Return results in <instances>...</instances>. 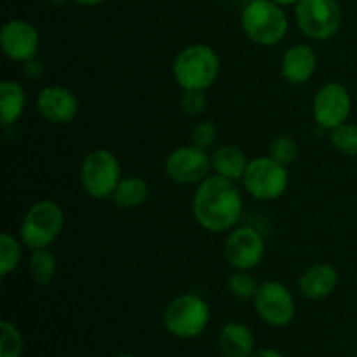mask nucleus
<instances>
[{
	"label": "nucleus",
	"instance_id": "12",
	"mask_svg": "<svg viewBox=\"0 0 357 357\" xmlns=\"http://www.w3.org/2000/svg\"><path fill=\"white\" fill-rule=\"evenodd\" d=\"M166 176L178 185H195L204 181L213 171L211 155L208 150L195 145H183L174 149L164 162Z\"/></svg>",
	"mask_w": 357,
	"mask_h": 357
},
{
	"label": "nucleus",
	"instance_id": "5",
	"mask_svg": "<svg viewBox=\"0 0 357 357\" xmlns=\"http://www.w3.org/2000/svg\"><path fill=\"white\" fill-rule=\"evenodd\" d=\"M211 321L209 303L197 293H181L164 309V328L173 337L192 340L201 337Z\"/></svg>",
	"mask_w": 357,
	"mask_h": 357
},
{
	"label": "nucleus",
	"instance_id": "28",
	"mask_svg": "<svg viewBox=\"0 0 357 357\" xmlns=\"http://www.w3.org/2000/svg\"><path fill=\"white\" fill-rule=\"evenodd\" d=\"M180 107L188 117H199L208 108L206 91H183L180 98Z\"/></svg>",
	"mask_w": 357,
	"mask_h": 357
},
{
	"label": "nucleus",
	"instance_id": "11",
	"mask_svg": "<svg viewBox=\"0 0 357 357\" xmlns=\"http://www.w3.org/2000/svg\"><path fill=\"white\" fill-rule=\"evenodd\" d=\"M352 112V98L347 87L340 82H324L312 100V117L319 128L333 131L349 121Z\"/></svg>",
	"mask_w": 357,
	"mask_h": 357
},
{
	"label": "nucleus",
	"instance_id": "15",
	"mask_svg": "<svg viewBox=\"0 0 357 357\" xmlns=\"http://www.w3.org/2000/svg\"><path fill=\"white\" fill-rule=\"evenodd\" d=\"M317 63H319V58H317L316 49L300 42L286 49L282 54L281 75L284 77L286 82L293 86H302L312 79L317 70Z\"/></svg>",
	"mask_w": 357,
	"mask_h": 357
},
{
	"label": "nucleus",
	"instance_id": "32",
	"mask_svg": "<svg viewBox=\"0 0 357 357\" xmlns=\"http://www.w3.org/2000/svg\"><path fill=\"white\" fill-rule=\"evenodd\" d=\"M115 357H136V356H132V354H126V352H122V354H117Z\"/></svg>",
	"mask_w": 357,
	"mask_h": 357
},
{
	"label": "nucleus",
	"instance_id": "31",
	"mask_svg": "<svg viewBox=\"0 0 357 357\" xmlns=\"http://www.w3.org/2000/svg\"><path fill=\"white\" fill-rule=\"evenodd\" d=\"M275 3H279L281 7H288V6H296L300 0H274Z\"/></svg>",
	"mask_w": 357,
	"mask_h": 357
},
{
	"label": "nucleus",
	"instance_id": "27",
	"mask_svg": "<svg viewBox=\"0 0 357 357\" xmlns=\"http://www.w3.org/2000/svg\"><path fill=\"white\" fill-rule=\"evenodd\" d=\"M216 138H218V129H216L215 122L211 121H202L192 129L190 143L192 145L199 146L202 150H209L215 146Z\"/></svg>",
	"mask_w": 357,
	"mask_h": 357
},
{
	"label": "nucleus",
	"instance_id": "19",
	"mask_svg": "<svg viewBox=\"0 0 357 357\" xmlns=\"http://www.w3.org/2000/svg\"><path fill=\"white\" fill-rule=\"evenodd\" d=\"M26 93L16 80H2L0 84V119L6 128L14 126L24 114Z\"/></svg>",
	"mask_w": 357,
	"mask_h": 357
},
{
	"label": "nucleus",
	"instance_id": "23",
	"mask_svg": "<svg viewBox=\"0 0 357 357\" xmlns=\"http://www.w3.org/2000/svg\"><path fill=\"white\" fill-rule=\"evenodd\" d=\"M227 288H229V293L236 300L250 302L257 296L260 282L251 275L250 271H234V274L227 281Z\"/></svg>",
	"mask_w": 357,
	"mask_h": 357
},
{
	"label": "nucleus",
	"instance_id": "20",
	"mask_svg": "<svg viewBox=\"0 0 357 357\" xmlns=\"http://www.w3.org/2000/svg\"><path fill=\"white\" fill-rule=\"evenodd\" d=\"M150 197V185L145 178L136 176H124L121 183L115 188L114 195L110 201L117 206L119 209H136L145 204Z\"/></svg>",
	"mask_w": 357,
	"mask_h": 357
},
{
	"label": "nucleus",
	"instance_id": "2",
	"mask_svg": "<svg viewBox=\"0 0 357 357\" xmlns=\"http://www.w3.org/2000/svg\"><path fill=\"white\" fill-rule=\"evenodd\" d=\"M222 61L211 45L190 44L173 61V77L181 91H208L218 80Z\"/></svg>",
	"mask_w": 357,
	"mask_h": 357
},
{
	"label": "nucleus",
	"instance_id": "17",
	"mask_svg": "<svg viewBox=\"0 0 357 357\" xmlns=\"http://www.w3.org/2000/svg\"><path fill=\"white\" fill-rule=\"evenodd\" d=\"M255 335L248 324L239 321H229L220 330L218 349L223 357H251L257 351Z\"/></svg>",
	"mask_w": 357,
	"mask_h": 357
},
{
	"label": "nucleus",
	"instance_id": "10",
	"mask_svg": "<svg viewBox=\"0 0 357 357\" xmlns=\"http://www.w3.org/2000/svg\"><path fill=\"white\" fill-rule=\"evenodd\" d=\"M253 305L258 317L272 328H286L295 319V296L288 286L279 281L260 282Z\"/></svg>",
	"mask_w": 357,
	"mask_h": 357
},
{
	"label": "nucleus",
	"instance_id": "33",
	"mask_svg": "<svg viewBox=\"0 0 357 357\" xmlns=\"http://www.w3.org/2000/svg\"><path fill=\"white\" fill-rule=\"evenodd\" d=\"M241 2H246V3H250V2H253V0H241Z\"/></svg>",
	"mask_w": 357,
	"mask_h": 357
},
{
	"label": "nucleus",
	"instance_id": "1",
	"mask_svg": "<svg viewBox=\"0 0 357 357\" xmlns=\"http://www.w3.org/2000/svg\"><path fill=\"white\" fill-rule=\"evenodd\" d=\"M244 211V199L237 181L218 174H209L195 187L192 197V216L201 229L223 234L239 225Z\"/></svg>",
	"mask_w": 357,
	"mask_h": 357
},
{
	"label": "nucleus",
	"instance_id": "25",
	"mask_svg": "<svg viewBox=\"0 0 357 357\" xmlns=\"http://www.w3.org/2000/svg\"><path fill=\"white\" fill-rule=\"evenodd\" d=\"M330 143L335 152L342 155H357V124L347 121L335 128L333 131H330Z\"/></svg>",
	"mask_w": 357,
	"mask_h": 357
},
{
	"label": "nucleus",
	"instance_id": "24",
	"mask_svg": "<svg viewBox=\"0 0 357 357\" xmlns=\"http://www.w3.org/2000/svg\"><path fill=\"white\" fill-rule=\"evenodd\" d=\"M24 351V338L20 328L10 321H0V357H21Z\"/></svg>",
	"mask_w": 357,
	"mask_h": 357
},
{
	"label": "nucleus",
	"instance_id": "8",
	"mask_svg": "<svg viewBox=\"0 0 357 357\" xmlns=\"http://www.w3.org/2000/svg\"><path fill=\"white\" fill-rule=\"evenodd\" d=\"M295 20L307 38L330 40L340 30L342 7L338 0H300L295 6Z\"/></svg>",
	"mask_w": 357,
	"mask_h": 357
},
{
	"label": "nucleus",
	"instance_id": "7",
	"mask_svg": "<svg viewBox=\"0 0 357 357\" xmlns=\"http://www.w3.org/2000/svg\"><path fill=\"white\" fill-rule=\"evenodd\" d=\"M289 185L288 166L267 157H255L250 160L243 176V187L257 201H278L284 195Z\"/></svg>",
	"mask_w": 357,
	"mask_h": 357
},
{
	"label": "nucleus",
	"instance_id": "26",
	"mask_svg": "<svg viewBox=\"0 0 357 357\" xmlns=\"http://www.w3.org/2000/svg\"><path fill=\"white\" fill-rule=\"evenodd\" d=\"M268 155L274 160H278V162L284 164V166H291L298 159V143H296V139L293 136H278V138H274L271 142Z\"/></svg>",
	"mask_w": 357,
	"mask_h": 357
},
{
	"label": "nucleus",
	"instance_id": "9",
	"mask_svg": "<svg viewBox=\"0 0 357 357\" xmlns=\"http://www.w3.org/2000/svg\"><path fill=\"white\" fill-rule=\"evenodd\" d=\"M265 239L255 227L237 225L227 232L223 258L234 271H253L265 258Z\"/></svg>",
	"mask_w": 357,
	"mask_h": 357
},
{
	"label": "nucleus",
	"instance_id": "6",
	"mask_svg": "<svg viewBox=\"0 0 357 357\" xmlns=\"http://www.w3.org/2000/svg\"><path fill=\"white\" fill-rule=\"evenodd\" d=\"M122 166L112 150L94 149L86 153L79 167V181L82 190L96 201L112 199L122 180Z\"/></svg>",
	"mask_w": 357,
	"mask_h": 357
},
{
	"label": "nucleus",
	"instance_id": "4",
	"mask_svg": "<svg viewBox=\"0 0 357 357\" xmlns=\"http://www.w3.org/2000/svg\"><path fill=\"white\" fill-rule=\"evenodd\" d=\"M65 229V211L52 199L33 202L20 223V239L28 250L49 248Z\"/></svg>",
	"mask_w": 357,
	"mask_h": 357
},
{
	"label": "nucleus",
	"instance_id": "16",
	"mask_svg": "<svg viewBox=\"0 0 357 357\" xmlns=\"http://www.w3.org/2000/svg\"><path fill=\"white\" fill-rule=\"evenodd\" d=\"M338 271L330 264L310 265L298 279V289L310 302L324 300L337 289Z\"/></svg>",
	"mask_w": 357,
	"mask_h": 357
},
{
	"label": "nucleus",
	"instance_id": "30",
	"mask_svg": "<svg viewBox=\"0 0 357 357\" xmlns=\"http://www.w3.org/2000/svg\"><path fill=\"white\" fill-rule=\"evenodd\" d=\"M75 3H79V6H84V7H94V6H100V3H103L105 0H73Z\"/></svg>",
	"mask_w": 357,
	"mask_h": 357
},
{
	"label": "nucleus",
	"instance_id": "13",
	"mask_svg": "<svg viewBox=\"0 0 357 357\" xmlns=\"http://www.w3.org/2000/svg\"><path fill=\"white\" fill-rule=\"evenodd\" d=\"M0 47L10 61L26 63L37 58L40 49V33L28 21L9 20L0 30Z\"/></svg>",
	"mask_w": 357,
	"mask_h": 357
},
{
	"label": "nucleus",
	"instance_id": "18",
	"mask_svg": "<svg viewBox=\"0 0 357 357\" xmlns=\"http://www.w3.org/2000/svg\"><path fill=\"white\" fill-rule=\"evenodd\" d=\"M211 166L218 176L232 181H243L244 173L250 166V159L241 146L222 145L211 152Z\"/></svg>",
	"mask_w": 357,
	"mask_h": 357
},
{
	"label": "nucleus",
	"instance_id": "21",
	"mask_svg": "<svg viewBox=\"0 0 357 357\" xmlns=\"http://www.w3.org/2000/svg\"><path fill=\"white\" fill-rule=\"evenodd\" d=\"M28 271H30L31 279L37 284H51L54 281L56 274H58V260H56V255L49 248L31 250L30 260H28Z\"/></svg>",
	"mask_w": 357,
	"mask_h": 357
},
{
	"label": "nucleus",
	"instance_id": "22",
	"mask_svg": "<svg viewBox=\"0 0 357 357\" xmlns=\"http://www.w3.org/2000/svg\"><path fill=\"white\" fill-rule=\"evenodd\" d=\"M23 241L14 237L10 232L0 234V275L7 278L10 272L20 267L23 260Z\"/></svg>",
	"mask_w": 357,
	"mask_h": 357
},
{
	"label": "nucleus",
	"instance_id": "14",
	"mask_svg": "<svg viewBox=\"0 0 357 357\" xmlns=\"http://www.w3.org/2000/svg\"><path fill=\"white\" fill-rule=\"evenodd\" d=\"M38 115L56 126L70 124L79 115V98L65 86H45L35 100Z\"/></svg>",
	"mask_w": 357,
	"mask_h": 357
},
{
	"label": "nucleus",
	"instance_id": "29",
	"mask_svg": "<svg viewBox=\"0 0 357 357\" xmlns=\"http://www.w3.org/2000/svg\"><path fill=\"white\" fill-rule=\"evenodd\" d=\"M251 357H286L282 352L275 351V349H258V351H255Z\"/></svg>",
	"mask_w": 357,
	"mask_h": 357
},
{
	"label": "nucleus",
	"instance_id": "34",
	"mask_svg": "<svg viewBox=\"0 0 357 357\" xmlns=\"http://www.w3.org/2000/svg\"><path fill=\"white\" fill-rule=\"evenodd\" d=\"M356 357H357V356H356Z\"/></svg>",
	"mask_w": 357,
	"mask_h": 357
},
{
	"label": "nucleus",
	"instance_id": "3",
	"mask_svg": "<svg viewBox=\"0 0 357 357\" xmlns=\"http://www.w3.org/2000/svg\"><path fill=\"white\" fill-rule=\"evenodd\" d=\"M241 28L253 44L274 47L288 33L289 21L282 7L274 0H253L244 6Z\"/></svg>",
	"mask_w": 357,
	"mask_h": 357
}]
</instances>
